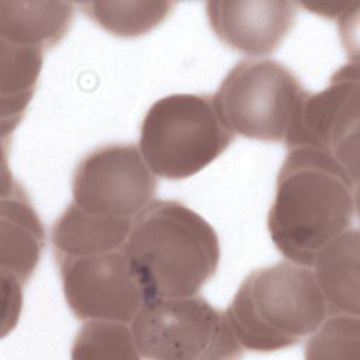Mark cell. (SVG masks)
I'll return each mask as SVG.
<instances>
[{"instance_id":"obj_13","label":"cell","mask_w":360,"mask_h":360,"mask_svg":"<svg viewBox=\"0 0 360 360\" xmlns=\"http://www.w3.org/2000/svg\"><path fill=\"white\" fill-rule=\"evenodd\" d=\"M359 229H347L315 257L312 270L329 314L359 315Z\"/></svg>"},{"instance_id":"obj_18","label":"cell","mask_w":360,"mask_h":360,"mask_svg":"<svg viewBox=\"0 0 360 360\" xmlns=\"http://www.w3.org/2000/svg\"><path fill=\"white\" fill-rule=\"evenodd\" d=\"M359 315L329 314L308 336L305 357L312 359H359Z\"/></svg>"},{"instance_id":"obj_7","label":"cell","mask_w":360,"mask_h":360,"mask_svg":"<svg viewBox=\"0 0 360 360\" xmlns=\"http://www.w3.org/2000/svg\"><path fill=\"white\" fill-rule=\"evenodd\" d=\"M359 63L342 66L326 89L307 91L284 138L288 149L314 148L332 155L354 179L359 162Z\"/></svg>"},{"instance_id":"obj_2","label":"cell","mask_w":360,"mask_h":360,"mask_svg":"<svg viewBox=\"0 0 360 360\" xmlns=\"http://www.w3.org/2000/svg\"><path fill=\"white\" fill-rule=\"evenodd\" d=\"M124 249L146 301L198 294L219 263L214 228L174 200H153L145 207L134 218Z\"/></svg>"},{"instance_id":"obj_6","label":"cell","mask_w":360,"mask_h":360,"mask_svg":"<svg viewBox=\"0 0 360 360\" xmlns=\"http://www.w3.org/2000/svg\"><path fill=\"white\" fill-rule=\"evenodd\" d=\"M305 93L298 77L280 62L245 59L226 73L212 101L233 135L280 142Z\"/></svg>"},{"instance_id":"obj_3","label":"cell","mask_w":360,"mask_h":360,"mask_svg":"<svg viewBox=\"0 0 360 360\" xmlns=\"http://www.w3.org/2000/svg\"><path fill=\"white\" fill-rule=\"evenodd\" d=\"M225 314L243 349L267 353L309 336L328 308L312 267L284 260L250 273Z\"/></svg>"},{"instance_id":"obj_17","label":"cell","mask_w":360,"mask_h":360,"mask_svg":"<svg viewBox=\"0 0 360 360\" xmlns=\"http://www.w3.org/2000/svg\"><path fill=\"white\" fill-rule=\"evenodd\" d=\"M72 359H141L131 325L127 322L91 319L77 332Z\"/></svg>"},{"instance_id":"obj_10","label":"cell","mask_w":360,"mask_h":360,"mask_svg":"<svg viewBox=\"0 0 360 360\" xmlns=\"http://www.w3.org/2000/svg\"><path fill=\"white\" fill-rule=\"evenodd\" d=\"M211 30L221 42L246 56L273 53L295 20V3L284 0H211L205 3Z\"/></svg>"},{"instance_id":"obj_19","label":"cell","mask_w":360,"mask_h":360,"mask_svg":"<svg viewBox=\"0 0 360 360\" xmlns=\"http://www.w3.org/2000/svg\"><path fill=\"white\" fill-rule=\"evenodd\" d=\"M359 3H298V6L308 8L314 14L326 18H339L340 22L349 18V10Z\"/></svg>"},{"instance_id":"obj_5","label":"cell","mask_w":360,"mask_h":360,"mask_svg":"<svg viewBox=\"0 0 360 360\" xmlns=\"http://www.w3.org/2000/svg\"><path fill=\"white\" fill-rule=\"evenodd\" d=\"M129 325L141 359L222 360L243 354L226 314L198 294L148 300Z\"/></svg>"},{"instance_id":"obj_1","label":"cell","mask_w":360,"mask_h":360,"mask_svg":"<svg viewBox=\"0 0 360 360\" xmlns=\"http://www.w3.org/2000/svg\"><path fill=\"white\" fill-rule=\"evenodd\" d=\"M357 183L328 152L291 148L267 217L277 250L287 260L312 267L316 255L350 229L357 215Z\"/></svg>"},{"instance_id":"obj_11","label":"cell","mask_w":360,"mask_h":360,"mask_svg":"<svg viewBox=\"0 0 360 360\" xmlns=\"http://www.w3.org/2000/svg\"><path fill=\"white\" fill-rule=\"evenodd\" d=\"M1 278L25 284L39 263L45 231L24 188L3 170L1 193Z\"/></svg>"},{"instance_id":"obj_15","label":"cell","mask_w":360,"mask_h":360,"mask_svg":"<svg viewBox=\"0 0 360 360\" xmlns=\"http://www.w3.org/2000/svg\"><path fill=\"white\" fill-rule=\"evenodd\" d=\"M44 49L0 39L1 135L6 141L24 117L44 60Z\"/></svg>"},{"instance_id":"obj_16","label":"cell","mask_w":360,"mask_h":360,"mask_svg":"<svg viewBox=\"0 0 360 360\" xmlns=\"http://www.w3.org/2000/svg\"><path fill=\"white\" fill-rule=\"evenodd\" d=\"M170 1H86L79 8L114 37L136 38L155 30L170 14Z\"/></svg>"},{"instance_id":"obj_14","label":"cell","mask_w":360,"mask_h":360,"mask_svg":"<svg viewBox=\"0 0 360 360\" xmlns=\"http://www.w3.org/2000/svg\"><path fill=\"white\" fill-rule=\"evenodd\" d=\"M75 4L68 1H0V39L49 49L68 34Z\"/></svg>"},{"instance_id":"obj_9","label":"cell","mask_w":360,"mask_h":360,"mask_svg":"<svg viewBox=\"0 0 360 360\" xmlns=\"http://www.w3.org/2000/svg\"><path fill=\"white\" fill-rule=\"evenodd\" d=\"M68 307L80 321L131 323L146 301L125 249L58 262Z\"/></svg>"},{"instance_id":"obj_8","label":"cell","mask_w":360,"mask_h":360,"mask_svg":"<svg viewBox=\"0 0 360 360\" xmlns=\"http://www.w3.org/2000/svg\"><path fill=\"white\" fill-rule=\"evenodd\" d=\"M156 176L139 148L127 143L100 146L76 166L72 194L79 208L100 217L134 219L155 197Z\"/></svg>"},{"instance_id":"obj_12","label":"cell","mask_w":360,"mask_h":360,"mask_svg":"<svg viewBox=\"0 0 360 360\" xmlns=\"http://www.w3.org/2000/svg\"><path fill=\"white\" fill-rule=\"evenodd\" d=\"M132 221L94 215L70 202L52 226L56 262L122 249Z\"/></svg>"},{"instance_id":"obj_4","label":"cell","mask_w":360,"mask_h":360,"mask_svg":"<svg viewBox=\"0 0 360 360\" xmlns=\"http://www.w3.org/2000/svg\"><path fill=\"white\" fill-rule=\"evenodd\" d=\"M212 96L170 94L156 100L141 124L139 152L150 172L183 180L205 169L232 143Z\"/></svg>"}]
</instances>
